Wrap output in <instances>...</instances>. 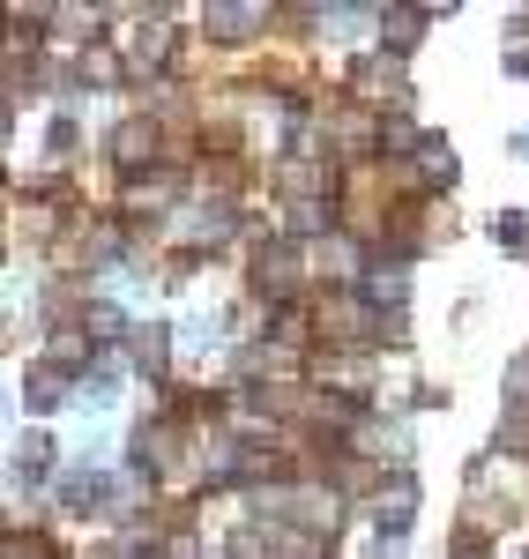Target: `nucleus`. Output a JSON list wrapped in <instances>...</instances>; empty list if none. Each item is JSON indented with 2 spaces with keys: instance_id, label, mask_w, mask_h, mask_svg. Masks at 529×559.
Wrapping results in <instances>:
<instances>
[{
  "instance_id": "6e6552de",
  "label": "nucleus",
  "mask_w": 529,
  "mask_h": 559,
  "mask_svg": "<svg viewBox=\"0 0 529 559\" xmlns=\"http://www.w3.org/2000/svg\"><path fill=\"white\" fill-rule=\"evenodd\" d=\"M60 395H68V388H60V373H52V366H38V373H31V388H23V403H31V411H52Z\"/></svg>"
},
{
  "instance_id": "dca6fc26",
  "label": "nucleus",
  "mask_w": 529,
  "mask_h": 559,
  "mask_svg": "<svg viewBox=\"0 0 529 559\" xmlns=\"http://www.w3.org/2000/svg\"><path fill=\"white\" fill-rule=\"evenodd\" d=\"M455 559H485V530H455Z\"/></svg>"
},
{
  "instance_id": "1a4fd4ad",
  "label": "nucleus",
  "mask_w": 529,
  "mask_h": 559,
  "mask_svg": "<svg viewBox=\"0 0 529 559\" xmlns=\"http://www.w3.org/2000/svg\"><path fill=\"white\" fill-rule=\"evenodd\" d=\"M284 224H291V231H299V239H321V231H328V202H291V216H284Z\"/></svg>"
},
{
  "instance_id": "ddd939ff",
  "label": "nucleus",
  "mask_w": 529,
  "mask_h": 559,
  "mask_svg": "<svg viewBox=\"0 0 529 559\" xmlns=\"http://www.w3.org/2000/svg\"><path fill=\"white\" fill-rule=\"evenodd\" d=\"M83 321H89V336H120V306H105V299L89 306Z\"/></svg>"
},
{
  "instance_id": "423d86ee",
  "label": "nucleus",
  "mask_w": 529,
  "mask_h": 559,
  "mask_svg": "<svg viewBox=\"0 0 529 559\" xmlns=\"http://www.w3.org/2000/svg\"><path fill=\"white\" fill-rule=\"evenodd\" d=\"M172 45H179V31H165V23L134 31V38H128V68H165V60H172Z\"/></svg>"
},
{
  "instance_id": "39448f33",
  "label": "nucleus",
  "mask_w": 529,
  "mask_h": 559,
  "mask_svg": "<svg viewBox=\"0 0 529 559\" xmlns=\"http://www.w3.org/2000/svg\"><path fill=\"white\" fill-rule=\"evenodd\" d=\"M262 23H268V8H247V0H217V8H209V31H217V38H254Z\"/></svg>"
},
{
  "instance_id": "aec40b11",
  "label": "nucleus",
  "mask_w": 529,
  "mask_h": 559,
  "mask_svg": "<svg viewBox=\"0 0 529 559\" xmlns=\"http://www.w3.org/2000/svg\"><path fill=\"white\" fill-rule=\"evenodd\" d=\"M522 157H529V134H522Z\"/></svg>"
},
{
  "instance_id": "2eb2a0df",
  "label": "nucleus",
  "mask_w": 529,
  "mask_h": 559,
  "mask_svg": "<svg viewBox=\"0 0 529 559\" xmlns=\"http://www.w3.org/2000/svg\"><path fill=\"white\" fill-rule=\"evenodd\" d=\"M142 366H149V373L165 366V329H142Z\"/></svg>"
},
{
  "instance_id": "9b49d317",
  "label": "nucleus",
  "mask_w": 529,
  "mask_h": 559,
  "mask_svg": "<svg viewBox=\"0 0 529 559\" xmlns=\"http://www.w3.org/2000/svg\"><path fill=\"white\" fill-rule=\"evenodd\" d=\"M418 165H425V179H433V187H447V179H455V157H447V142H441V134L425 142V157H418Z\"/></svg>"
},
{
  "instance_id": "7ed1b4c3",
  "label": "nucleus",
  "mask_w": 529,
  "mask_h": 559,
  "mask_svg": "<svg viewBox=\"0 0 529 559\" xmlns=\"http://www.w3.org/2000/svg\"><path fill=\"white\" fill-rule=\"evenodd\" d=\"M224 231H231V210H224V202H194V210L179 216V239H187V247H217Z\"/></svg>"
},
{
  "instance_id": "f3484780",
  "label": "nucleus",
  "mask_w": 529,
  "mask_h": 559,
  "mask_svg": "<svg viewBox=\"0 0 529 559\" xmlns=\"http://www.w3.org/2000/svg\"><path fill=\"white\" fill-rule=\"evenodd\" d=\"M321 261H328V276H351V247H336V239H328V247H321Z\"/></svg>"
},
{
  "instance_id": "f03ea898",
  "label": "nucleus",
  "mask_w": 529,
  "mask_h": 559,
  "mask_svg": "<svg viewBox=\"0 0 529 559\" xmlns=\"http://www.w3.org/2000/svg\"><path fill=\"white\" fill-rule=\"evenodd\" d=\"M112 157H120V173H149V165H157V128H149V120H128V128L112 134Z\"/></svg>"
},
{
  "instance_id": "4468645a",
  "label": "nucleus",
  "mask_w": 529,
  "mask_h": 559,
  "mask_svg": "<svg viewBox=\"0 0 529 559\" xmlns=\"http://www.w3.org/2000/svg\"><path fill=\"white\" fill-rule=\"evenodd\" d=\"M388 150H396V157H402V150H418V157H425V142H418L410 120H388Z\"/></svg>"
},
{
  "instance_id": "0eeeda50",
  "label": "nucleus",
  "mask_w": 529,
  "mask_h": 559,
  "mask_svg": "<svg viewBox=\"0 0 529 559\" xmlns=\"http://www.w3.org/2000/svg\"><path fill=\"white\" fill-rule=\"evenodd\" d=\"M165 194H172V179H165V173H142V179H128V210H157Z\"/></svg>"
},
{
  "instance_id": "20e7f679",
  "label": "nucleus",
  "mask_w": 529,
  "mask_h": 559,
  "mask_svg": "<svg viewBox=\"0 0 529 559\" xmlns=\"http://www.w3.org/2000/svg\"><path fill=\"white\" fill-rule=\"evenodd\" d=\"M410 515H418V485H410V477H396V485L373 500V522H381L388 537H402V530H410Z\"/></svg>"
},
{
  "instance_id": "9d476101",
  "label": "nucleus",
  "mask_w": 529,
  "mask_h": 559,
  "mask_svg": "<svg viewBox=\"0 0 529 559\" xmlns=\"http://www.w3.org/2000/svg\"><path fill=\"white\" fill-rule=\"evenodd\" d=\"M418 23H425V8H388V45H418Z\"/></svg>"
},
{
  "instance_id": "6ab92c4d",
  "label": "nucleus",
  "mask_w": 529,
  "mask_h": 559,
  "mask_svg": "<svg viewBox=\"0 0 529 559\" xmlns=\"http://www.w3.org/2000/svg\"><path fill=\"white\" fill-rule=\"evenodd\" d=\"M507 68H515V75H529V38H515V45H507Z\"/></svg>"
},
{
  "instance_id": "a211bd4d",
  "label": "nucleus",
  "mask_w": 529,
  "mask_h": 559,
  "mask_svg": "<svg viewBox=\"0 0 529 559\" xmlns=\"http://www.w3.org/2000/svg\"><path fill=\"white\" fill-rule=\"evenodd\" d=\"M45 448H52L45 432H31V440H23V471H45Z\"/></svg>"
},
{
  "instance_id": "f8f14e48",
  "label": "nucleus",
  "mask_w": 529,
  "mask_h": 559,
  "mask_svg": "<svg viewBox=\"0 0 529 559\" xmlns=\"http://www.w3.org/2000/svg\"><path fill=\"white\" fill-rule=\"evenodd\" d=\"M89 358V329H75V336H52V366H83Z\"/></svg>"
},
{
  "instance_id": "f257e3e1",
  "label": "nucleus",
  "mask_w": 529,
  "mask_h": 559,
  "mask_svg": "<svg viewBox=\"0 0 529 559\" xmlns=\"http://www.w3.org/2000/svg\"><path fill=\"white\" fill-rule=\"evenodd\" d=\"M313 388H336V395H365L373 388V366L358 350H321L313 358Z\"/></svg>"
}]
</instances>
